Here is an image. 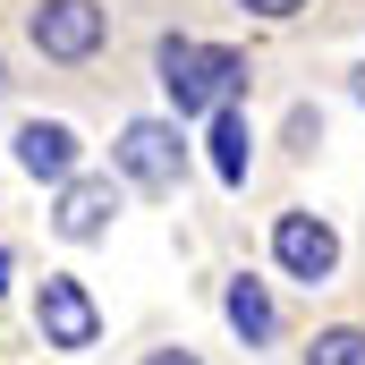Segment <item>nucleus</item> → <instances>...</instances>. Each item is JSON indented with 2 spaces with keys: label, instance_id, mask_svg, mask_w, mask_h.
Returning a JSON list of instances; mask_svg holds the SVG:
<instances>
[{
  "label": "nucleus",
  "instance_id": "1",
  "mask_svg": "<svg viewBox=\"0 0 365 365\" xmlns=\"http://www.w3.org/2000/svg\"><path fill=\"white\" fill-rule=\"evenodd\" d=\"M153 68H162V86H170V110H179V119L221 110V102H238V86H247V60H238V51H221V43H187V34H162Z\"/></svg>",
  "mask_w": 365,
  "mask_h": 365
},
{
  "label": "nucleus",
  "instance_id": "2",
  "mask_svg": "<svg viewBox=\"0 0 365 365\" xmlns=\"http://www.w3.org/2000/svg\"><path fill=\"white\" fill-rule=\"evenodd\" d=\"M102 26H110L102 0H43L26 34H34L43 60H93V51H102Z\"/></svg>",
  "mask_w": 365,
  "mask_h": 365
},
{
  "label": "nucleus",
  "instance_id": "3",
  "mask_svg": "<svg viewBox=\"0 0 365 365\" xmlns=\"http://www.w3.org/2000/svg\"><path fill=\"white\" fill-rule=\"evenodd\" d=\"M110 153H119V170H128L136 187H179V162H187V145H179L170 119H128Z\"/></svg>",
  "mask_w": 365,
  "mask_h": 365
},
{
  "label": "nucleus",
  "instance_id": "4",
  "mask_svg": "<svg viewBox=\"0 0 365 365\" xmlns=\"http://www.w3.org/2000/svg\"><path fill=\"white\" fill-rule=\"evenodd\" d=\"M272 264L289 280H331V264H340V230L314 221V212H280V221H272Z\"/></svg>",
  "mask_w": 365,
  "mask_h": 365
},
{
  "label": "nucleus",
  "instance_id": "5",
  "mask_svg": "<svg viewBox=\"0 0 365 365\" xmlns=\"http://www.w3.org/2000/svg\"><path fill=\"white\" fill-rule=\"evenodd\" d=\"M34 323H43V340H51V349H93V331H102L86 280H68V272H51L43 289H34Z\"/></svg>",
  "mask_w": 365,
  "mask_h": 365
},
{
  "label": "nucleus",
  "instance_id": "6",
  "mask_svg": "<svg viewBox=\"0 0 365 365\" xmlns=\"http://www.w3.org/2000/svg\"><path fill=\"white\" fill-rule=\"evenodd\" d=\"M17 170L43 187H68L77 179V128H60V119H26L17 128Z\"/></svg>",
  "mask_w": 365,
  "mask_h": 365
},
{
  "label": "nucleus",
  "instance_id": "7",
  "mask_svg": "<svg viewBox=\"0 0 365 365\" xmlns=\"http://www.w3.org/2000/svg\"><path fill=\"white\" fill-rule=\"evenodd\" d=\"M110 212H119V195H110V179H68L60 187V238H102L110 230Z\"/></svg>",
  "mask_w": 365,
  "mask_h": 365
},
{
  "label": "nucleus",
  "instance_id": "8",
  "mask_svg": "<svg viewBox=\"0 0 365 365\" xmlns=\"http://www.w3.org/2000/svg\"><path fill=\"white\" fill-rule=\"evenodd\" d=\"M221 306H230V323H238V340H247V349H264V340H272L280 331V314H272V289H264V280H230V297H221Z\"/></svg>",
  "mask_w": 365,
  "mask_h": 365
},
{
  "label": "nucleus",
  "instance_id": "9",
  "mask_svg": "<svg viewBox=\"0 0 365 365\" xmlns=\"http://www.w3.org/2000/svg\"><path fill=\"white\" fill-rule=\"evenodd\" d=\"M247 145H255V136H247V110L221 102V110H212V170H221L230 187L247 179Z\"/></svg>",
  "mask_w": 365,
  "mask_h": 365
},
{
  "label": "nucleus",
  "instance_id": "10",
  "mask_svg": "<svg viewBox=\"0 0 365 365\" xmlns=\"http://www.w3.org/2000/svg\"><path fill=\"white\" fill-rule=\"evenodd\" d=\"M306 365H365V331H357V323H331V331H314Z\"/></svg>",
  "mask_w": 365,
  "mask_h": 365
},
{
  "label": "nucleus",
  "instance_id": "11",
  "mask_svg": "<svg viewBox=\"0 0 365 365\" xmlns=\"http://www.w3.org/2000/svg\"><path fill=\"white\" fill-rule=\"evenodd\" d=\"M247 9H255V17H297L306 0H247Z\"/></svg>",
  "mask_w": 365,
  "mask_h": 365
},
{
  "label": "nucleus",
  "instance_id": "12",
  "mask_svg": "<svg viewBox=\"0 0 365 365\" xmlns=\"http://www.w3.org/2000/svg\"><path fill=\"white\" fill-rule=\"evenodd\" d=\"M145 365H195V357H187V349H153Z\"/></svg>",
  "mask_w": 365,
  "mask_h": 365
},
{
  "label": "nucleus",
  "instance_id": "13",
  "mask_svg": "<svg viewBox=\"0 0 365 365\" xmlns=\"http://www.w3.org/2000/svg\"><path fill=\"white\" fill-rule=\"evenodd\" d=\"M357 102H365V68H357Z\"/></svg>",
  "mask_w": 365,
  "mask_h": 365
},
{
  "label": "nucleus",
  "instance_id": "14",
  "mask_svg": "<svg viewBox=\"0 0 365 365\" xmlns=\"http://www.w3.org/2000/svg\"><path fill=\"white\" fill-rule=\"evenodd\" d=\"M0 280H9V255H0Z\"/></svg>",
  "mask_w": 365,
  "mask_h": 365
}]
</instances>
